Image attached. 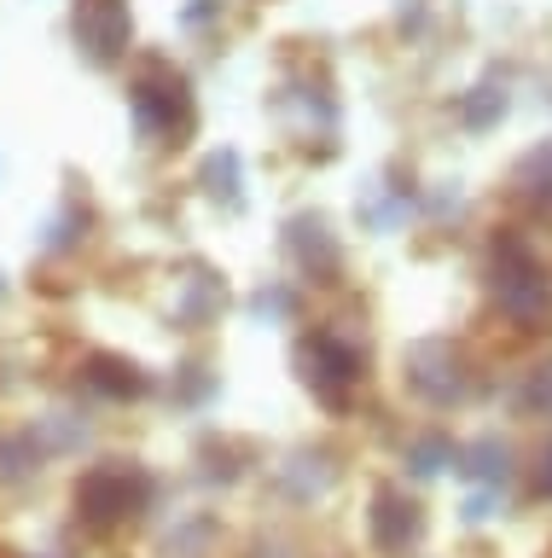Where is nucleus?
<instances>
[{
  "label": "nucleus",
  "mask_w": 552,
  "mask_h": 558,
  "mask_svg": "<svg viewBox=\"0 0 552 558\" xmlns=\"http://www.w3.org/2000/svg\"><path fill=\"white\" fill-rule=\"evenodd\" d=\"M128 111L140 122V134L151 140H181L198 129V99H193V82L181 76L163 52H140L134 59V76H128Z\"/></svg>",
  "instance_id": "1"
},
{
  "label": "nucleus",
  "mask_w": 552,
  "mask_h": 558,
  "mask_svg": "<svg viewBox=\"0 0 552 558\" xmlns=\"http://www.w3.org/2000/svg\"><path fill=\"white\" fill-rule=\"evenodd\" d=\"M489 274H494V296L506 308V320H517L524 331L547 326L552 314V279L535 256V244L524 239V227H500L489 244Z\"/></svg>",
  "instance_id": "2"
},
{
  "label": "nucleus",
  "mask_w": 552,
  "mask_h": 558,
  "mask_svg": "<svg viewBox=\"0 0 552 558\" xmlns=\"http://www.w3.org/2000/svg\"><path fill=\"white\" fill-rule=\"evenodd\" d=\"M151 506V477L134 460H99L76 477V518L88 530H116V523L140 518Z\"/></svg>",
  "instance_id": "3"
},
{
  "label": "nucleus",
  "mask_w": 552,
  "mask_h": 558,
  "mask_svg": "<svg viewBox=\"0 0 552 558\" xmlns=\"http://www.w3.org/2000/svg\"><path fill=\"white\" fill-rule=\"evenodd\" d=\"M360 366H367V355L349 338H338V331H308V338H297V373L332 413L349 408L355 384L367 378Z\"/></svg>",
  "instance_id": "4"
},
{
  "label": "nucleus",
  "mask_w": 552,
  "mask_h": 558,
  "mask_svg": "<svg viewBox=\"0 0 552 558\" xmlns=\"http://www.w3.org/2000/svg\"><path fill=\"white\" fill-rule=\"evenodd\" d=\"M71 35H76V52L99 70L123 64L128 47H134V12L128 0H76L71 7Z\"/></svg>",
  "instance_id": "5"
},
{
  "label": "nucleus",
  "mask_w": 552,
  "mask_h": 558,
  "mask_svg": "<svg viewBox=\"0 0 552 558\" xmlns=\"http://www.w3.org/2000/svg\"><path fill=\"white\" fill-rule=\"evenodd\" d=\"M367 523H372L378 553H407V547H419V535H425V506L413 500L402 483H378Z\"/></svg>",
  "instance_id": "6"
},
{
  "label": "nucleus",
  "mask_w": 552,
  "mask_h": 558,
  "mask_svg": "<svg viewBox=\"0 0 552 558\" xmlns=\"http://www.w3.org/2000/svg\"><path fill=\"white\" fill-rule=\"evenodd\" d=\"M407 384L419 390L425 401H437V408H447L459 390H465V378H459V361H454V343L447 338H425V343H413L407 349Z\"/></svg>",
  "instance_id": "7"
},
{
  "label": "nucleus",
  "mask_w": 552,
  "mask_h": 558,
  "mask_svg": "<svg viewBox=\"0 0 552 558\" xmlns=\"http://www.w3.org/2000/svg\"><path fill=\"white\" fill-rule=\"evenodd\" d=\"M285 251L308 279H320V286H332V279L343 274V251H338L326 216H291L285 221Z\"/></svg>",
  "instance_id": "8"
},
{
  "label": "nucleus",
  "mask_w": 552,
  "mask_h": 558,
  "mask_svg": "<svg viewBox=\"0 0 552 558\" xmlns=\"http://www.w3.org/2000/svg\"><path fill=\"white\" fill-rule=\"evenodd\" d=\"M506 186H512V204L524 209L535 227L552 233V140H541V146H529L524 157H517Z\"/></svg>",
  "instance_id": "9"
},
{
  "label": "nucleus",
  "mask_w": 552,
  "mask_h": 558,
  "mask_svg": "<svg viewBox=\"0 0 552 558\" xmlns=\"http://www.w3.org/2000/svg\"><path fill=\"white\" fill-rule=\"evenodd\" d=\"M88 384L99 396H111V401H140L151 390V373L140 361H128V355H111V349H94L88 355Z\"/></svg>",
  "instance_id": "10"
},
{
  "label": "nucleus",
  "mask_w": 552,
  "mask_h": 558,
  "mask_svg": "<svg viewBox=\"0 0 552 558\" xmlns=\"http://www.w3.org/2000/svg\"><path fill=\"white\" fill-rule=\"evenodd\" d=\"M506 111H512V99H506V82H500V76H482L477 87H465V94H459V122H465L471 134L494 129Z\"/></svg>",
  "instance_id": "11"
},
{
  "label": "nucleus",
  "mask_w": 552,
  "mask_h": 558,
  "mask_svg": "<svg viewBox=\"0 0 552 558\" xmlns=\"http://www.w3.org/2000/svg\"><path fill=\"white\" fill-rule=\"evenodd\" d=\"M454 471H465V477L477 483H500L506 477V442H471L454 453Z\"/></svg>",
  "instance_id": "12"
},
{
  "label": "nucleus",
  "mask_w": 552,
  "mask_h": 558,
  "mask_svg": "<svg viewBox=\"0 0 552 558\" xmlns=\"http://www.w3.org/2000/svg\"><path fill=\"white\" fill-rule=\"evenodd\" d=\"M204 186H210V198H228V209H238V151H216L210 163H204Z\"/></svg>",
  "instance_id": "13"
},
{
  "label": "nucleus",
  "mask_w": 552,
  "mask_h": 558,
  "mask_svg": "<svg viewBox=\"0 0 552 558\" xmlns=\"http://www.w3.org/2000/svg\"><path fill=\"white\" fill-rule=\"evenodd\" d=\"M221 296H228V291H221V279L198 274V279H193V291H186V320L204 326V320H210V314L221 308Z\"/></svg>",
  "instance_id": "14"
},
{
  "label": "nucleus",
  "mask_w": 552,
  "mask_h": 558,
  "mask_svg": "<svg viewBox=\"0 0 552 558\" xmlns=\"http://www.w3.org/2000/svg\"><path fill=\"white\" fill-rule=\"evenodd\" d=\"M454 442H447V436H419V442H413V471H442V465H454Z\"/></svg>",
  "instance_id": "15"
},
{
  "label": "nucleus",
  "mask_w": 552,
  "mask_h": 558,
  "mask_svg": "<svg viewBox=\"0 0 552 558\" xmlns=\"http://www.w3.org/2000/svg\"><path fill=\"white\" fill-rule=\"evenodd\" d=\"M529 408H541V413L552 418V366H547V373H535V384H529Z\"/></svg>",
  "instance_id": "16"
},
{
  "label": "nucleus",
  "mask_w": 552,
  "mask_h": 558,
  "mask_svg": "<svg viewBox=\"0 0 552 558\" xmlns=\"http://www.w3.org/2000/svg\"><path fill=\"white\" fill-rule=\"evenodd\" d=\"M210 12H221V0H193L181 17H186V24H210Z\"/></svg>",
  "instance_id": "17"
},
{
  "label": "nucleus",
  "mask_w": 552,
  "mask_h": 558,
  "mask_svg": "<svg viewBox=\"0 0 552 558\" xmlns=\"http://www.w3.org/2000/svg\"><path fill=\"white\" fill-rule=\"evenodd\" d=\"M535 488H541V495H552V448L541 453V465H535Z\"/></svg>",
  "instance_id": "18"
},
{
  "label": "nucleus",
  "mask_w": 552,
  "mask_h": 558,
  "mask_svg": "<svg viewBox=\"0 0 552 558\" xmlns=\"http://www.w3.org/2000/svg\"><path fill=\"white\" fill-rule=\"evenodd\" d=\"M395 24H402V29H419V24H425V7L413 0V7H402V17H395Z\"/></svg>",
  "instance_id": "19"
},
{
  "label": "nucleus",
  "mask_w": 552,
  "mask_h": 558,
  "mask_svg": "<svg viewBox=\"0 0 552 558\" xmlns=\"http://www.w3.org/2000/svg\"><path fill=\"white\" fill-rule=\"evenodd\" d=\"M471 558H489V553H471Z\"/></svg>",
  "instance_id": "20"
}]
</instances>
